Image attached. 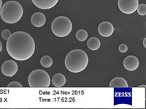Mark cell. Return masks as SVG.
Here are the masks:
<instances>
[{
    "instance_id": "obj_1",
    "label": "cell",
    "mask_w": 146,
    "mask_h": 109,
    "mask_svg": "<svg viewBox=\"0 0 146 109\" xmlns=\"http://www.w3.org/2000/svg\"><path fill=\"white\" fill-rule=\"evenodd\" d=\"M6 48L12 58L23 61L34 54L35 42L32 36L27 32H16L12 33L7 40Z\"/></svg>"
},
{
    "instance_id": "obj_2",
    "label": "cell",
    "mask_w": 146,
    "mask_h": 109,
    "mask_svg": "<svg viewBox=\"0 0 146 109\" xmlns=\"http://www.w3.org/2000/svg\"><path fill=\"white\" fill-rule=\"evenodd\" d=\"M88 64V57L82 50H74L66 54L65 66L72 73H79L86 69Z\"/></svg>"
},
{
    "instance_id": "obj_3",
    "label": "cell",
    "mask_w": 146,
    "mask_h": 109,
    "mask_svg": "<svg viewBox=\"0 0 146 109\" xmlns=\"http://www.w3.org/2000/svg\"><path fill=\"white\" fill-rule=\"evenodd\" d=\"M23 10L21 5L15 1H10L2 5L0 10V16L6 23L13 24L21 19Z\"/></svg>"
},
{
    "instance_id": "obj_4",
    "label": "cell",
    "mask_w": 146,
    "mask_h": 109,
    "mask_svg": "<svg viewBox=\"0 0 146 109\" xmlns=\"http://www.w3.org/2000/svg\"><path fill=\"white\" fill-rule=\"evenodd\" d=\"M72 29V23L68 18L59 16L56 18L51 23V31L53 34L58 37L68 36Z\"/></svg>"
},
{
    "instance_id": "obj_5",
    "label": "cell",
    "mask_w": 146,
    "mask_h": 109,
    "mask_svg": "<svg viewBox=\"0 0 146 109\" xmlns=\"http://www.w3.org/2000/svg\"><path fill=\"white\" fill-rule=\"evenodd\" d=\"M28 82L31 87H48L50 84V78L46 71L36 69L29 74Z\"/></svg>"
},
{
    "instance_id": "obj_6",
    "label": "cell",
    "mask_w": 146,
    "mask_h": 109,
    "mask_svg": "<svg viewBox=\"0 0 146 109\" xmlns=\"http://www.w3.org/2000/svg\"><path fill=\"white\" fill-rule=\"evenodd\" d=\"M118 7L123 13L132 14L137 10L139 0H118Z\"/></svg>"
},
{
    "instance_id": "obj_7",
    "label": "cell",
    "mask_w": 146,
    "mask_h": 109,
    "mask_svg": "<svg viewBox=\"0 0 146 109\" xmlns=\"http://www.w3.org/2000/svg\"><path fill=\"white\" fill-rule=\"evenodd\" d=\"M18 66L16 62L12 60H7L2 66V72L6 76H13L18 72Z\"/></svg>"
},
{
    "instance_id": "obj_8",
    "label": "cell",
    "mask_w": 146,
    "mask_h": 109,
    "mask_svg": "<svg viewBox=\"0 0 146 109\" xmlns=\"http://www.w3.org/2000/svg\"><path fill=\"white\" fill-rule=\"evenodd\" d=\"M114 32V27L111 23L104 21L101 23L98 26V32L103 37L110 36Z\"/></svg>"
},
{
    "instance_id": "obj_9",
    "label": "cell",
    "mask_w": 146,
    "mask_h": 109,
    "mask_svg": "<svg viewBox=\"0 0 146 109\" xmlns=\"http://www.w3.org/2000/svg\"><path fill=\"white\" fill-rule=\"evenodd\" d=\"M32 1L37 8L42 10H48L53 8L58 2V0H32Z\"/></svg>"
},
{
    "instance_id": "obj_10",
    "label": "cell",
    "mask_w": 146,
    "mask_h": 109,
    "mask_svg": "<svg viewBox=\"0 0 146 109\" xmlns=\"http://www.w3.org/2000/svg\"><path fill=\"white\" fill-rule=\"evenodd\" d=\"M123 66L127 71H135L139 66V60L134 55L127 56L123 60Z\"/></svg>"
},
{
    "instance_id": "obj_11",
    "label": "cell",
    "mask_w": 146,
    "mask_h": 109,
    "mask_svg": "<svg viewBox=\"0 0 146 109\" xmlns=\"http://www.w3.org/2000/svg\"><path fill=\"white\" fill-rule=\"evenodd\" d=\"M46 22L45 15L42 12H35L31 18V23L36 28L43 26Z\"/></svg>"
},
{
    "instance_id": "obj_12",
    "label": "cell",
    "mask_w": 146,
    "mask_h": 109,
    "mask_svg": "<svg viewBox=\"0 0 146 109\" xmlns=\"http://www.w3.org/2000/svg\"><path fill=\"white\" fill-rule=\"evenodd\" d=\"M52 83L56 87H62L66 83V78L62 74H56L52 77Z\"/></svg>"
},
{
    "instance_id": "obj_13",
    "label": "cell",
    "mask_w": 146,
    "mask_h": 109,
    "mask_svg": "<svg viewBox=\"0 0 146 109\" xmlns=\"http://www.w3.org/2000/svg\"><path fill=\"white\" fill-rule=\"evenodd\" d=\"M110 87L127 88L128 83L123 78L115 77L110 81Z\"/></svg>"
},
{
    "instance_id": "obj_14",
    "label": "cell",
    "mask_w": 146,
    "mask_h": 109,
    "mask_svg": "<svg viewBox=\"0 0 146 109\" xmlns=\"http://www.w3.org/2000/svg\"><path fill=\"white\" fill-rule=\"evenodd\" d=\"M101 42L100 39L96 37H91L87 41V46L91 50H97L100 47Z\"/></svg>"
},
{
    "instance_id": "obj_15",
    "label": "cell",
    "mask_w": 146,
    "mask_h": 109,
    "mask_svg": "<svg viewBox=\"0 0 146 109\" xmlns=\"http://www.w3.org/2000/svg\"><path fill=\"white\" fill-rule=\"evenodd\" d=\"M40 64L44 68H50L53 65V59L49 55H45L40 60Z\"/></svg>"
},
{
    "instance_id": "obj_16",
    "label": "cell",
    "mask_w": 146,
    "mask_h": 109,
    "mask_svg": "<svg viewBox=\"0 0 146 109\" xmlns=\"http://www.w3.org/2000/svg\"><path fill=\"white\" fill-rule=\"evenodd\" d=\"M76 38L78 41H84L88 38V33L86 30L80 29L78 30L76 33Z\"/></svg>"
},
{
    "instance_id": "obj_17",
    "label": "cell",
    "mask_w": 146,
    "mask_h": 109,
    "mask_svg": "<svg viewBox=\"0 0 146 109\" xmlns=\"http://www.w3.org/2000/svg\"><path fill=\"white\" fill-rule=\"evenodd\" d=\"M137 12L139 15H146V5L145 4H140L138 5L137 8Z\"/></svg>"
},
{
    "instance_id": "obj_18",
    "label": "cell",
    "mask_w": 146,
    "mask_h": 109,
    "mask_svg": "<svg viewBox=\"0 0 146 109\" xmlns=\"http://www.w3.org/2000/svg\"><path fill=\"white\" fill-rule=\"evenodd\" d=\"M11 32L10 30L5 29L2 32V37L4 40H7L10 36H11Z\"/></svg>"
},
{
    "instance_id": "obj_19",
    "label": "cell",
    "mask_w": 146,
    "mask_h": 109,
    "mask_svg": "<svg viewBox=\"0 0 146 109\" xmlns=\"http://www.w3.org/2000/svg\"><path fill=\"white\" fill-rule=\"evenodd\" d=\"M8 87H22V84L18 81H12L11 83L7 85Z\"/></svg>"
},
{
    "instance_id": "obj_20",
    "label": "cell",
    "mask_w": 146,
    "mask_h": 109,
    "mask_svg": "<svg viewBox=\"0 0 146 109\" xmlns=\"http://www.w3.org/2000/svg\"><path fill=\"white\" fill-rule=\"evenodd\" d=\"M118 50H119V51L122 53H126L128 50L127 45H125V44H121V45L118 47Z\"/></svg>"
},
{
    "instance_id": "obj_21",
    "label": "cell",
    "mask_w": 146,
    "mask_h": 109,
    "mask_svg": "<svg viewBox=\"0 0 146 109\" xmlns=\"http://www.w3.org/2000/svg\"><path fill=\"white\" fill-rule=\"evenodd\" d=\"M145 41H146V38L144 39V40H143V45H144V47L146 48V45H145Z\"/></svg>"
},
{
    "instance_id": "obj_22",
    "label": "cell",
    "mask_w": 146,
    "mask_h": 109,
    "mask_svg": "<svg viewBox=\"0 0 146 109\" xmlns=\"http://www.w3.org/2000/svg\"><path fill=\"white\" fill-rule=\"evenodd\" d=\"M2 42H1V41H0V52L2 51Z\"/></svg>"
},
{
    "instance_id": "obj_23",
    "label": "cell",
    "mask_w": 146,
    "mask_h": 109,
    "mask_svg": "<svg viewBox=\"0 0 146 109\" xmlns=\"http://www.w3.org/2000/svg\"><path fill=\"white\" fill-rule=\"evenodd\" d=\"M2 7V0H0V10H1Z\"/></svg>"
},
{
    "instance_id": "obj_24",
    "label": "cell",
    "mask_w": 146,
    "mask_h": 109,
    "mask_svg": "<svg viewBox=\"0 0 146 109\" xmlns=\"http://www.w3.org/2000/svg\"><path fill=\"white\" fill-rule=\"evenodd\" d=\"M145 85H143V86H139V87H145Z\"/></svg>"
}]
</instances>
